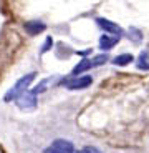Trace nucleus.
<instances>
[{"mask_svg":"<svg viewBox=\"0 0 149 153\" xmlns=\"http://www.w3.org/2000/svg\"><path fill=\"white\" fill-rule=\"evenodd\" d=\"M35 76H37V72H30V73H27V75H23L22 78H18L17 83L4 95V102H5V103L17 102V100H18L20 97L28 90V87L32 85V82L35 80Z\"/></svg>","mask_w":149,"mask_h":153,"instance_id":"obj_1","label":"nucleus"},{"mask_svg":"<svg viewBox=\"0 0 149 153\" xmlns=\"http://www.w3.org/2000/svg\"><path fill=\"white\" fill-rule=\"evenodd\" d=\"M96 23H98V27L101 28V30H104L108 35H113V37L119 38L123 33H124V30L119 27L118 23L111 22V20H106V19H103V17H98V19H96Z\"/></svg>","mask_w":149,"mask_h":153,"instance_id":"obj_2","label":"nucleus"},{"mask_svg":"<svg viewBox=\"0 0 149 153\" xmlns=\"http://www.w3.org/2000/svg\"><path fill=\"white\" fill-rule=\"evenodd\" d=\"M91 83H93L91 75H81V76H75L71 80H68V78L65 80V87L68 90H83V88H88Z\"/></svg>","mask_w":149,"mask_h":153,"instance_id":"obj_3","label":"nucleus"},{"mask_svg":"<svg viewBox=\"0 0 149 153\" xmlns=\"http://www.w3.org/2000/svg\"><path fill=\"white\" fill-rule=\"evenodd\" d=\"M45 153H75V145H73L70 140H57L53 142L48 148L45 150Z\"/></svg>","mask_w":149,"mask_h":153,"instance_id":"obj_4","label":"nucleus"},{"mask_svg":"<svg viewBox=\"0 0 149 153\" xmlns=\"http://www.w3.org/2000/svg\"><path fill=\"white\" fill-rule=\"evenodd\" d=\"M17 107H18L20 110H32V108L37 107V97L32 95V93L27 90V92L17 100Z\"/></svg>","mask_w":149,"mask_h":153,"instance_id":"obj_5","label":"nucleus"},{"mask_svg":"<svg viewBox=\"0 0 149 153\" xmlns=\"http://www.w3.org/2000/svg\"><path fill=\"white\" fill-rule=\"evenodd\" d=\"M23 28H25V32L30 33V35H38L46 28V23L42 22V20H30V22H27L23 25Z\"/></svg>","mask_w":149,"mask_h":153,"instance_id":"obj_6","label":"nucleus"},{"mask_svg":"<svg viewBox=\"0 0 149 153\" xmlns=\"http://www.w3.org/2000/svg\"><path fill=\"white\" fill-rule=\"evenodd\" d=\"M119 42V38L118 37H113V35H101L99 37V48L101 50H111V48H115L116 45H118Z\"/></svg>","mask_w":149,"mask_h":153,"instance_id":"obj_7","label":"nucleus"},{"mask_svg":"<svg viewBox=\"0 0 149 153\" xmlns=\"http://www.w3.org/2000/svg\"><path fill=\"white\" fill-rule=\"evenodd\" d=\"M90 68H91V60L84 57V58H81L80 63H76L75 68L71 70V76H80L81 73H84L86 70H90Z\"/></svg>","mask_w":149,"mask_h":153,"instance_id":"obj_8","label":"nucleus"},{"mask_svg":"<svg viewBox=\"0 0 149 153\" xmlns=\"http://www.w3.org/2000/svg\"><path fill=\"white\" fill-rule=\"evenodd\" d=\"M133 60H134V57L131 53H123V55H118L116 58H113V63L118 67H126L129 63H133Z\"/></svg>","mask_w":149,"mask_h":153,"instance_id":"obj_9","label":"nucleus"},{"mask_svg":"<svg viewBox=\"0 0 149 153\" xmlns=\"http://www.w3.org/2000/svg\"><path fill=\"white\" fill-rule=\"evenodd\" d=\"M136 67L139 70H149V52L148 50L141 52V55L138 57V62H136Z\"/></svg>","mask_w":149,"mask_h":153,"instance_id":"obj_10","label":"nucleus"},{"mask_svg":"<svg viewBox=\"0 0 149 153\" xmlns=\"http://www.w3.org/2000/svg\"><path fill=\"white\" fill-rule=\"evenodd\" d=\"M128 35H129V38L133 40V42H136V43H139L142 40V33L138 30V28H129V33Z\"/></svg>","mask_w":149,"mask_h":153,"instance_id":"obj_11","label":"nucleus"},{"mask_svg":"<svg viewBox=\"0 0 149 153\" xmlns=\"http://www.w3.org/2000/svg\"><path fill=\"white\" fill-rule=\"evenodd\" d=\"M108 62V55H96L95 58L91 60V67H99V65H104Z\"/></svg>","mask_w":149,"mask_h":153,"instance_id":"obj_12","label":"nucleus"},{"mask_svg":"<svg viewBox=\"0 0 149 153\" xmlns=\"http://www.w3.org/2000/svg\"><path fill=\"white\" fill-rule=\"evenodd\" d=\"M51 47H53V38H51V37H46L43 47L40 48V55H42V53H46L48 50H51Z\"/></svg>","mask_w":149,"mask_h":153,"instance_id":"obj_13","label":"nucleus"},{"mask_svg":"<svg viewBox=\"0 0 149 153\" xmlns=\"http://www.w3.org/2000/svg\"><path fill=\"white\" fill-rule=\"evenodd\" d=\"M75 153H101L98 148H95V146H84L83 150H80V152H75Z\"/></svg>","mask_w":149,"mask_h":153,"instance_id":"obj_14","label":"nucleus"},{"mask_svg":"<svg viewBox=\"0 0 149 153\" xmlns=\"http://www.w3.org/2000/svg\"><path fill=\"white\" fill-rule=\"evenodd\" d=\"M91 53V50H83V52H78V55H81V57H84V55Z\"/></svg>","mask_w":149,"mask_h":153,"instance_id":"obj_15","label":"nucleus"}]
</instances>
